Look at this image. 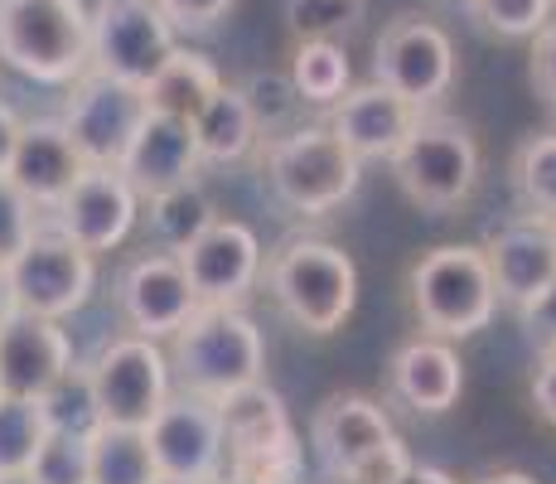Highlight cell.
I'll return each mask as SVG.
<instances>
[{
  "mask_svg": "<svg viewBox=\"0 0 556 484\" xmlns=\"http://www.w3.org/2000/svg\"><path fill=\"white\" fill-rule=\"evenodd\" d=\"M406 290H412V310L426 335H441L451 344L475 339L498 315V290H494V272H489V257L484 247H469V243H445L421 252L412 262V272H406Z\"/></svg>",
  "mask_w": 556,
  "mask_h": 484,
  "instance_id": "5",
  "label": "cell"
},
{
  "mask_svg": "<svg viewBox=\"0 0 556 484\" xmlns=\"http://www.w3.org/2000/svg\"><path fill=\"white\" fill-rule=\"evenodd\" d=\"M238 92H242V102H248V112H252L256 132H262V141H266V136L291 132L295 116H301V107H305L286 69H252L248 78L238 83Z\"/></svg>",
  "mask_w": 556,
  "mask_h": 484,
  "instance_id": "31",
  "label": "cell"
},
{
  "mask_svg": "<svg viewBox=\"0 0 556 484\" xmlns=\"http://www.w3.org/2000/svg\"><path fill=\"white\" fill-rule=\"evenodd\" d=\"M455 39L435 25L431 15H397L378 35V53H372V78L388 83L397 97H406L421 112L451 97L455 88Z\"/></svg>",
  "mask_w": 556,
  "mask_h": 484,
  "instance_id": "9",
  "label": "cell"
},
{
  "mask_svg": "<svg viewBox=\"0 0 556 484\" xmlns=\"http://www.w3.org/2000/svg\"><path fill=\"white\" fill-rule=\"evenodd\" d=\"M146 116H151L146 88L88 69L83 78L68 83L59 122H63V132L73 136V146H78V156L88 160V165H122L126 146L141 132Z\"/></svg>",
  "mask_w": 556,
  "mask_h": 484,
  "instance_id": "10",
  "label": "cell"
},
{
  "mask_svg": "<svg viewBox=\"0 0 556 484\" xmlns=\"http://www.w3.org/2000/svg\"><path fill=\"white\" fill-rule=\"evenodd\" d=\"M194 141H199L203 165H238V160L252 156V146H262V132H256L238 83H223V88L199 107Z\"/></svg>",
  "mask_w": 556,
  "mask_h": 484,
  "instance_id": "24",
  "label": "cell"
},
{
  "mask_svg": "<svg viewBox=\"0 0 556 484\" xmlns=\"http://www.w3.org/2000/svg\"><path fill=\"white\" fill-rule=\"evenodd\" d=\"M223 412V432H228V456L232 450H252V446H271V440L295 436L291 407L266 378H256L248 387H232L228 397H218Z\"/></svg>",
  "mask_w": 556,
  "mask_h": 484,
  "instance_id": "23",
  "label": "cell"
},
{
  "mask_svg": "<svg viewBox=\"0 0 556 484\" xmlns=\"http://www.w3.org/2000/svg\"><path fill=\"white\" fill-rule=\"evenodd\" d=\"M513 189L532 219L556 223V132L528 136L513 156Z\"/></svg>",
  "mask_w": 556,
  "mask_h": 484,
  "instance_id": "30",
  "label": "cell"
},
{
  "mask_svg": "<svg viewBox=\"0 0 556 484\" xmlns=\"http://www.w3.org/2000/svg\"><path fill=\"white\" fill-rule=\"evenodd\" d=\"M484 257L494 272L498 306H528L538 290L556 282V223L532 219V213L518 223H504L484 238Z\"/></svg>",
  "mask_w": 556,
  "mask_h": 484,
  "instance_id": "18",
  "label": "cell"
},
{
  "mask_svg": "<svg viewBox=\"0 0 556 484\" xmlns=\"http://www.w3.org/2000/svg\"><path fill=\"white\" fill-rule=\"evenodd\" d=\"M73 363L78 359H73V339L63 330V320L15 310L0 325V393L45 397Z\"/></svg>",
  "mask_w": 556,
  "mask_h": 484,
  "instance_id": "17",
  "label": "cell"
},
{
  "mask_svg": "<svg viewBox=\"0 0 556 484\" xmlns=\"http://www.w3.org/2000/svg\"><path fill=\"white\" fill-rule=\"evenodd\" d=\"M141 203H146V219H151L155 243L165 247V252H185V247L194 243L213 219H218V213H213V199L203 194L199 179L175 185V189H160V194H151V199H141Z\"/></svg>",
  "mask_w": 556,
  "mask_h": 484,
  "instance_id": "28",
  "label": "cell"
},
{
  "mask_svg": "<svg viewBox=\"0 0 556 484\" xmlns=\"http://www.w3.org/2000/svg\"><path fill=\"white\" fill-rule=\"evenodd\" d=\"M15 136H20V112L10 102H0V170L10 165V150H15Z\"/></svg>",
  "mask_w": 556,
  "mask_h": 484,
  "instance_id": "43",
  "label": "cell"
},
{
  "mask_svg": "<svg viewBox=\"0 0 556 484\" xmlns=\"http://www.w3.org/2000/svg\"><path fill=\"white\" fill-rule=\"evenodd\" d=\"M39 228H45V209L0 170V266L15 252H25V243L35 238Z\"/></svg>",
  "mask_w": 556,
  "mask_h": 484,
  "instance_id": "37",
  "label": "cell"
},
{
  "mask_svg": "<svg viewBox=\"0 0 556 484\" xmlns=\"http://www.w3.org/2000/svg\"><path fill=\"white\" fill-rule=\"evenodd\" d=\"M406 466H412V450H406V440L402 436H392L382 450H372L368 460L349 475L344 484H397L406 475Z\"/></svg>",
  "mask_w": 556,
  "mask_h": 484,
  "instance_id": "40",
  "label": "cell"
},
{
  "mask_svg": "<svg viewBox=\"0 0 556 484\" xmlns=\"http://www.w3.org/2000/svg\"><path fill=\"white\" fill-rule=\"evenodd\" d=\"M0 63L20 78L68 88L92 69L88 0H0Z\"/></svg>",
  "mask_w": 556,
  "mask_h": 484,
  "instance_id": "2",
  "label": "cell"
},
{
  "mask_svg": "<svg viewBox=\"0 0 556 484\" xmlns=\"http://www.w3.org/2000/svg\"><path fill=\"white\" fill-rule=\"evenodd\" d=\"M518 330L538 353H556V282L518 306Z\"/></svg>",
  "mask_w": 556,
  "mask_h": 484,
  "instance_id": "38",
  "label": "cell"
},
{
  "mask_svg": "<svg viewBox=\"0 0 556 484\" xmlns=\"http://www.w3.org/2000/svg\"><path fill=\"white\" fill-rule=\"evenodd\" d=\"M136 219H141V194L122 175V165H88L73 179V189L45 213L49 228H59L92 257L116 252L131 238Z\"/></svg>",
  "mask_w": 556,
  "mask_h": 484,
  "instance_id": "13",
  "label": "cell"
},
{
  "mask_svg": "<svg viewBox=\"0 0 556 484\" xmlns=\"http://www.w3.org/2000/svg\"><path fill=\"white\" fill-rule=\"evenodd\" d=\"M392 179L402 194L426 213H451L469 203L484 175V150H479L475 132L459 116L445 112H421L416 126L402 136V146L388 156Z\"/></svg>",
  "mask_w": 556,
  "mask_h": 484,
  "instance_id": "6",
  "label": "cell"
},
{
  "mask_svg": "<svg viewBox=\"0 0 556 484\" xmlns=\"http://www.w3.org/2000/svg\"><path fill=\"white\" fill-rule=\"evenodd\" d=\"M266 290L286 310L295 330L329 339L354 320L358 306V266L329 238H286L262 266Z\"/></svg>",
  "mask_w": 556,
  "mask_h": 484,
  "instance_id": "1",
  "label": "cell"
},
{
  "mask_svg": "<svg viewBox=\"0 0 556 484\" xmlns=\"http://www.w3.org/2000/svg\"><path fill=\"white\" fill-rule=\"evenodd\" d=\"M0 484H35L29 475H0Z\"/></svg>",
  "mask_w": 556,
  "mask_h": 484,
  "instance_id": "47",
  "label": "cell"
},
{
  "mask_svg": "<svg viewBox=\"0 0 556 484\" xmlns=\"http://www.w3.org/2000/svg\"><path fill=\"white\" fill-rule=\"evenodd\" d=\"M88 170V160L78 156L73 136L63 132L59 116H35V122H20L15 150H10V165L5 175L15 179L39 209H53L63 194L73 189V179Z\"/></svg>",
  "mask_w": 556,
  "mask_h": 484,
  "instance_id": "22",
  "label": "cell"
},
{
  "mask_svg": "<svg viewBox=\"0 0 556 484\" xmlns=\"http://www.w3.org/2000/svg\"><path fill=\"white\" fill-rule=\"evenodd\" d=\"M199 310V296L189 286V272L179 262V252H141L122 266L116 276V315L131 335H146V339H160L165 344L185 325L189 315Z\"/></svg>",
  "mask_w": 556,
  "mask_h": 484,
  "instance_id": "14",
  "label": "cell"
},
{
  "mask_svg": "<svg viewBox=\"0 0 556 484\" xmlns=\"http://www.w3.org/2000/svg\"><path fill=\"white\" fill-rule=\"evenodd\" d=\"M92 393H98V412L112 426H146L160 412L169 393H175V373H169V353L160 339L146 335H116L106 339L88 363Z\"/></svg>",
  "mask_w": 556,
  "mask_h": 484,
  "instance_id": "8",
  "label": "cell"
},
{
  "mask_svg": "<svg viewBox=\"0 0 556 484\" xmlns=\"http://www.w3.org/2000/svg\"><path fill=\"white\" fill-rule=\"evenodd\" d=\"M155 484H185V480H165V475H160V480H155Z\"/></svg>",
  "mask_w": 556,
  "mask_h": 484,
  "instance_id": "49",
  "label": "cell"
},
{
  "mask_svg": "<svg viewBox=\"0 0 556 484\" xmlns=\"http://www.w3.org/2000/svg\"><path fill=\"white\" fill-rule=\"evenodd\" d=\"M88 450H92V484H155L160 480L146 426L102 422L88 436Z\"/></svg>",
  "mask_w": 556,
  "mask_h": 484,
  "instance_id": "26",
  "label": "cell"
},
{
  "mask_svg": "<svg viewBox=\"0 0 556 484\" xmlns=\"http://www.w3.org/2000/svg\"><path fill=\"white\" fill-rule=\"evenodd\" d=\"M213 484H242V480H232V475H218V480H213Z\"/></svg>",
  "mask_w": 556,
  "mask_h": 484,
  "instance_id": "48",
  "label": "cell"
},
{
  "mask_svg": "<svg viewBox=\"0 0 556 484\" xmlns=\"http://www.w3.org/2000/svg\"><path fill=\"white\" fill-rule=\"evenodd\" d=\"M199 306H242L262 286V243L242 219H213L194 243L179 252Z\"/></svg>",
  "mask_w": 556,
  "mask_h": 484,
  "instance_id": "15",
  "label": "cell"
},
{
  "mask_svg": "<svg viewBox=\"0 0 556 484\" xmlns=\"http://www.w3.org/2000/svg\"><path fill=\"white\" fill-rule=\"evenodd\" d=\"M397 484H459L455 475H445V470H435V466H406V475L397 480Z\"/></svg>",
  "mask_w": 556,
  "mask_h": 484,
  "instance_id": "44",
  "label": "cell"
},
{
  "mask_svg": "<svg viewBox=\"0 0 556 484\" xmlns=\"http://www.w3.org/2000/svg\"><path fill=\"white\" fill-rule=\"evenodd\" d=\"M325 484H344V480H325Z\"/></svg>",
  "mask_w": 556,
  "mask_h": 484,
  "instance_id": "50",
  "label": "cell"
},
{
  "mask_svg": "<svg viewBox=\"0 0 556 484\" xmlns=\"http://www.w3.org/2000/svg\"><path fill=\"white\" fill-rule=\"evenodd\" d=\"M218 88H223L218 63H213L208 53H199V49H185V45H179L165 63H160L155 78L146 83V102H151V112L189 116V122H194L199 107L208 102V97L218 92Z\"/></svg>",
  "mask_w": 556,
  "mask_h": 484,
  "instance_id": "25",
  "label": "cell"
},
{
  "mask_svg": "<svg viewBox=\"0 0 556 484\" xmlns=\"http://www.w3.org/2000/svg\"><path fill=\"white\" fill-rule=\"evenodd\" d=\"M199 165H203V156L194 141V122L189 116H169V112L146 116L141 132L131 136V146L122 156V175L131 179L141 199L199 179Z\"/></svg>",
  "mask_w": 556,
  "mask_h": 484,
  "instance_id": "20",
  "label": "cell"
},
{
  "mask_svg": "<svg viewBox=\"0 0 556 484\" xmlns=\"http://www.w3.org/2000/svg\"><path fill=\"white\" fill-rule=\"evenodd\" d=\"M179 49V29L160 0H98L92 5V69L122 83H146Z\"/></svg>",
  "mask_w": 556,
  "mask_h": 484,
  "instance_id": "12",
  "label": "cell"
},
{
  "mask_svg": "<svg viewBox=\"0 0 556 484\" xmlns=\"http://www.w3.org/2000/svg\"><path fill=\"white\" fill-rule=\"evenodd\" d=\"M392 436V417L363 393H329L309 417V446L325 480H349Z\"/></svg>",
  "mask_w": 556,
  "mask_h": 484,
  "instance_id": "16",
  "label": "cell"
},
{
  "mask_svg": "<svg viewBox=\"0 0 556 484\" xmlns=\"http://www.w3.org/2000/svg\"><path fill=\"white\" fill-rule=\"evenodd\" d=\"M169 373L185 393H199L208 402L266 378L262 325L242 306H199L169 335Z\"/></svg>",
  "mask_w": 556,
  "mask_h": 484,
  "instance_id": "3",
  "label": "cell"
},
{
  "mask_svg": "<svg viewBox=\"0 0 556 484\" xmlns=\"http://www.w3.org/2000/svg\"><path fill=\"white\" fill-rule=\"evenodd\" d=\"M262 179L291 213L325 219L363 185V160L325 126H291L262 141Z\"/></svg>",
  "mask_w": 556,
  "mask_h": 484,
  "instance_id": "4",
  "label": "cell"
},
{
  "mask_svg": "<svg viewBox=\"0 0 556 484\" xmlns=\"http://www.w3.org/2000/svg\"><path fill=\"white\" fill-rule=\"evenodd\" d=\"M35 484H92V450L88 436L73 432H49V440L39 446L35 466H29Z\"/></svg>",
  "mask_w": 556,
  "mask_h": 484,
  "instance_id": "35",
  "label": "cell"
},
{
  "mask_svg": "<svg viewBox=\"0 0 556 484\" xmlns=\"http://www.w3.org/2000/svg\"><path fill=\"white\" fill-rule=\"evenodd\" d=\"M45 440H49V422L39 397L0 393V475H29Z\"/></svg>",
  "mask_w": 556,
  "mask_h": 484,
  "instance_id": "29",
  "label": "cell"
},
{
  "mask_svg": "<svg viewBox=\"0 0 556 484\" xmlns=\"http://www.w3.org/2000/svg\"><path fill=\"white\" fill-rule=\"evenodd\" d=\"M15 315V300H10V282H5V266H0V325Z\"/></svg>",
  "mask_w": 556,
  "mask_h": 484,
  "instance_id": "46",
  "label": "cell"
},
{
  "mask_svg": "<svg viewBox=\"0 0 556 484\" xmlns=\"http://www.w3.org/2000/svg\"><path fill=\"white\" fill-rule=\"evenodd\" d=\"M528 397H532V412L556 432V353H538L532 378H528Z\"/></svg>",
  "mask_w": 556,
  "mask_h": 484,
  "instance_id": "42",
  "label": "cell"
},
{
  "mask_svg": "<svg viewBox=\"0 0 556 484\" xmlns=\"http://www.w3.org/2000/svg\"><path fill=\"white\" fill-rule=\"evenodd\" d=\"M363 0H286V25L295 39H339L358 29Z\"/></svg>",
  "mask_w": 556,
  "mask_h": 484,
  "instance_id": "36",
  "label": "cell"
},
{
  "mask_svg": "<svg viewBox=\"0 0 556 484\" xmlns=\"http://www.w3.org/2000/svg\"><path fill=\"white\" fill-rule=\"evenodd\" d=\"M5 282L10 300L25 315H45V320H68L98 290V257L83 252L73 238H63L59 228H39L25 243V252H15L5 262Z\"/></svg>",
  "mask_w": 556,
  "mask_h": 484,
  "instance_id": "7",
  "label": "cell"
},
{
  "mask_svg": "<svg viewBox=\"0 0 556 484\" xmlns=\"http://www.w3.org/2000/svg\"><path fill=\"white\" fill-rule=\"evenodd\" d=\"M286 73H291L301 102L309 107H334L354 88V63H349V49L339 39H295V59Z\"/></svg>",
  "mask_w": 556,
  "mask_h": 484,
  "instance_id": "27",
  "label": "cell"
},
{
  "mask_svg": "<svg viewBox=\"0 0 556 484\" xmlns=\"http://www.w3.org/2000/svg\"><path fill=\"white\" fill-rule=\"evenodd\" d=\"M392 397L412 407L416 417H445L465 393V363H459L455 344L441 335H416L406 339L388 363Z\"/></svg>",
  "mask_w": 556,
  "mask_h": 484,
  "instance_id": "21",
  "label": "cell"
},
{
  "mask_svg": "<svg viewBox=\"0 0 556 484\" xmlns=\"http://www.w3.org/2000/svg\"><path fill=\"white\" fill-rule=\"evenodd\" d=\"M475 484H538V480L522 475V470H494V475H484V480H475Z\"/></svg>",
  "mask_w": 556,
  "mask_h": 484,
  "instance_id": "45",
  "label": "cell"
},
{
  "mask_svg": "<svg viewBox=\"0 0 556 484\" xmlns=\"http://www.w3.org/2000/svg\"><path fill=\"white\" fill-rule=\"evenodd\" d=\"M416 116H421V107H412L388 83L372 78V83L349 88L329 107V132L368 165V160H388L402 146V136L416 126Z\"/></svg>",
  "mask_w": 556,
  "mask_h": 484,
  "instance_id": "19",
  "label": "cell"
},
{
  "mask_svg": "<svg viewBox=\"0 0 556 484\" xmlns=\"http://www.w3.org/2000/svg\"><path fill=\"white\" fill-rule=\"evenodd\" d=\"M45 407V422L49 432H73V436H92L102 426V412H98V393H92V378L83 363H73L59 383L39 397Z\"/></svg>",
  "mask_w": 556,
  "mask_h": 484,
  "instance_id": "32",
  "label": "cell"
},
{
  "mask_svg": "<svg viewBox=\"0 0 556 484\" xmlns=\"http://www.w3.org/2000/svg\"><path fill=\"white\" fill-rule=\"evenodd\" d=\"M232 5H238V0H160V10L169 15V25H175L179 35H203V29L218 25Z\"/></svg>",
  "mask_w": 556,
  "mask_h": 484,
  "instance_id": "39",
  "label": "cell"
},
{
  "mask_svg": "<svg viewBox=\"0 0 556 484\" xmlns=\"http://www.w3.org/2000/svg\"><path fill=\"white\" fill-rule=\"evenodd\" d=\"M305 470V446L301 436L271 440V446H252V450H232L228 456V475L242 484H301Z\"/></svg>",
  "mask_w": 556,
  "mask_h": 484,
  "instance_id": "33",
  "label": "cell"
},
{
  "mask_svg": "<svg viewBox=\"0 0 556 484\" xmlns=\"http://www.w3.org/2000/svg\"><path fill=\"white\" fill-rule=\"evenodd\" d=\"M556 0H469V15L479 20L484 35L498 39H532L538 29L552 25Z\"/></svg>",
  "mask_w": 556,
  "mask_h": 484,
  "instance_id": "34",
  "label": "cell"
},
{
  "mask_svg": "<svg viewBox=\"0 0 556 484\" xmlns=\"http://www.w3.org/2000/svg\"><path fill=\"white\" fill-rule=\"evenodd\" d=\"M146 440H151L155 470L165 480L185 484H213L228 475V432H223L218 402L199 393H169L160 412L146 422Z\"/></svg>",
  "mask_w": 556,
  "mask_h": 484,
  "instance_id": "11",
  "label": "cell"
},
{
  "mask_svg": "<svg viewBox=\"0 0 556 484\" xmlns=\"http://www.w3.org/2000/svg\"><path fill=\"white\" fill-rule=\"evenodd\" d=\"M528 78H532V88H538L542 102L556 112V25H547V29H538V35H532Z\"/></svg>",
  "mask_w": 556,
  "mask_h": 484,
  "instance_id": "41",
  "label": "cell"
}]
</instances>
